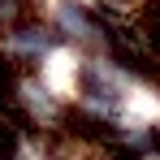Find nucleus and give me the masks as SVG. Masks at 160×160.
<instances>
[{
    "label": "nucleus",
    "mask_w": 160,
    "mask_h": 160,
    "mask_svg": "<svg viewBox=\"0 0 160 160\" xmlns=\"http://www.w3.org/2000/svg\"><path fill=\"white\" fill-rule=\"evenodd\" d=\"M39 22H48L43 0H0V35H4V39L39 26Z\"/></svg>",
    "instance_id": "f257e3e1"
}]
</instances>
